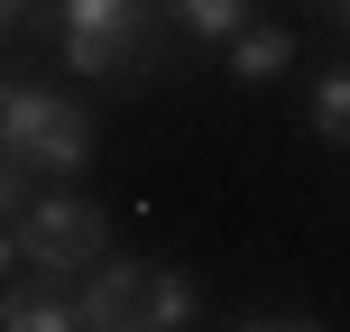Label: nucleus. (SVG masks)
I'll return each instance as SVG.
<instances>
[{"label": "nucleus", "mask_w": 350, "mask_h": 332, "mask_svg": "<svg viewBox=\"0 0 350 332\" xmlns=\"http://www.w3.org/2000/svg\"><path fill=\"white\" fill-rule=\"evenodd\" d=\"M148 323H157V332H185L193 323V277H185V268H148Z\"/></svg>", "instance_id": "7"}, {"label": "nucleus", "mask_w": 350, "mask_h": 332, "mask_svg": "<svg viewBox=\"0 0 350 332\" xmlns=\"http://www.w3.org/2000/svg\"><path fill=\"white\" fill-rule=\"evenodd\" d=\"M314 129L350 148V74H323V84H314Z\"/></svg>", "instance_id": "9"}, {"label": "nucleus", "mask_w": 350, "mask_h": 332, "mask_svg": "<svg viewBox=\"0 0 350 332\" xmlns=\"http://www.w3.org/2000/svg\"><path fill=\"white\" fill-rule=\"evenodd\" d=\"M286 65H295V37L286 28H240L230 37V74H240V84H277Z\"/></svg>", "instance_id": "6"}, {"label": "nucleus", "mask_w": 350, "mask_h": 332, "mask_svg": "<svg viewBox=\"0 0 350 332\" xmlns=\"http://www.w3.org/2000/svg\"><path fill=\"white\" fill-rule=\"evenodd\" d=\"M129 332H157V323H129Z\"/></svg>", "instance_id": "12"}, {"label": "nucleus", "mask_w": 350, "mask_h": 332, "mask_svg": "<svg viewBox=\"0 0 350 332\" xmlns=\"http://www.w3.org/2000/svg\"><path fill=\"white\" fill-rule=\"evenodd\" d=\"M92 259H102V203L46 185V194H28L10 212V268L18 277H74Z\"/></svg>", "instance_id": "1"}, {"label": "nucleus", "mask_w": 350, "mask_h": 332, "mask_svg": "<svg viewBox=\"0 0 350 332\" xmlns=\"http://www.w3.org/2000/svg\"><path fill=\"white\" fill-rule=\"evenodd\" d=\"M240 332H323V323H240Z\"/></svg>", "instance_id": "10"}, {"label": "nucleus", "mask_w": 350, "mask_h": 332, "mask_svg": "<svg viewBox=\"0 0 350 332\" xmlns=\"http://www.w3.org/2000/svg\"><path fill=\"white\" fill-rule=\"evenodd\" d=\"M55 37H65V65L74 74H120V65L148 55L139 0H65V10H55Z\"/></svg>", "instance_id": "3"}, {"label": "nucleus", "mask_w": 350, "mask_h": 332, "mask_svg": "<svg viewBox=\"0 0 350 332\" xmlns=\"http://www.w3.org/2000/svg\"><path fill=\"white\" fill-rule=\"evenodd\" d=\"M175 18H185L193 37H240L249 28V0H166Z\"/></svg>", "instance_id": "8"}, {"label": "nucleus", "mask_w": 350, "mask_h": 332, "mask_svg": "<svg viewBox=\"0 0 350 332\" xmlns=\"http://www.w3.org/2000/svg\"><path fill=\"white\" fill-rule=\"evenodd\" d=\"M332 10H341V18H350V0H332Z\"/></svg>", "instance_id": "11"}, {"label": "nucleus", "mask_w": 350, "mask_h": 332, "mask_svg": "<svg viewBox=\"0 0 350 332\" xmlns=\"http://www.w3.org/2000/svg\"><path fill=\"white\" fill-rule=\"evenodd\" d=\"M0 323H10V332H92V323H83V305H65L55 286H37V277H18V286H10Z\"/></svg>", "instance_id": "5"}, {"label": "nucleus", "mask_w": 350, "mask_h": 332, "mask_svg": "<svg viewBox=\"0 0 350 332\" xmlns=\"http://www.w3.org/2000/svg\"><path fill=\"white\" fill-rule=\"evenodd\" d=\"M74 305H83V323H92V332H129V323H148V268H139V259L92 268Z\"/></svg>", "instance_id": "4"}, {"label": "nucleus", "mask_w": 350, "mask_h": 332, "mask_svg": "<svg viewBox=\"0 0 350 332\" xmlns=\"http://www.w3.org/2000/svg\"><path fill=\"white\" fill-rule=\"evenodd\" d=\"M0 129H10V166H28V175H74L92 157V111L65 102V92H28L18 84L0 102Z\"/></svg>", "instance_id": "2"}]
</instances>
